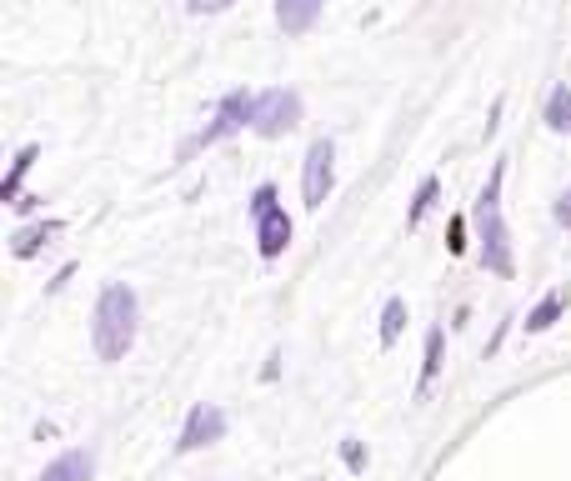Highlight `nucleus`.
Wrapping results in <instances>:
<instances>
[{
    "mask_svg": "<svg viewBox=\"0 0 571 481\" xmlns=\"http://www.w3.org/2000/svg\"><path fill=\"white\" fill-rule=\"evenodd\" d=\"M546 126L571 136V86H557V91L546 96Z\"/></svg>",
    "mask_w": 571,
    "mask_h": 481,
    "instance_id": "14",
    "label": "nucleus"
},
{
    "mask_svg": "<svg viewBox=\"0 0 571 481\" xmlns=\"http://www.w3.org/2000/svg\"><path fill=\"white\" fill-rule=\"evenodd\" d=\"M221 436H226V412L221 406H211V402H201V406H191L176 452H201V446H216Z\"/></svg>",
    "mask_w": 571,
    "mask_h": 481,
    "instance_id": "7",
    "label": "nucleus"
},
{
    "mask_svg": "<svg viewBox=\"0 0 571 481\" xmlns=\"http://www.w3.org/2000/svg\"><path fill=\"white\" fill-rule=\"evenodd\" d=\"M341 456H346V467H351V471H366V452H361V442H341Z\"/></svg>",
    "mask_w": 571,
    "mask_h": 481,
    "instance_id": "18",
    "label": "nucleus"
},
{
    "mask_svg": "<svg viewBox=\"0 0 571 481\" xmlns=\"http://www.w3.org/2000/svg\"><path fill=\"white\" fill-rule=\"evenodd\" d=\"M251 221H256V246L266 261H276L286 246H291V216L276 206V186H256L251 191Z\"/></svg>",
    "mask_w": 571,
    "mask_h": 481,
    "instance_id": "3",
    "label": "nucleus"
},
{
    "mask_svg": "<svg viewBox=\"0 0 571 481\" xmlns=\"http://www.w3.org/2000/svg\"><path fill=\"white\" fill-rule=\"evenodd\" d=\"M461 236H467V221L456 216V221H452V231H446V246H452V256H461V251H467V241H461Z\"/></svg>",
    "mask_w": 571,
    "mask_h": 481,
    "instance_id": "19",
    "label": "nucleus"
},
{
    "mask_svg": "<svg viewBox=\"0 0 571 481\" xmlns=\"http://www.w3.org/2000/svg\"><path fill=\"white\" fill-rule=\"evenodd\" d=\"M402 331H406V301L402 296H391L386 301V312H381V346H396L402 341Z\"/></svg>",
    "mask_w": 571,
    "mask_h": 481,
    "instance_id": "15",
    "label": "nucleus"
},
{
    "mask_svg": "<svg viewBox=\"0 0 571 481\" xmlns=\"http://www.w3.org/2000/svg\"><path fill=\"white\" fill-rule=\"evenodd\" d=\"M567 306H571L567 291H546L532 312H526V337H536V331H551V326L561 321V312H567Z\"/></svg>",
    "mask_w": 571,
    "mask_h": 481,
    "instance_id": "10",
    "label": "nucleus"
},
{
    "mask_svg": "<svg viewBox=\"0 0 571 481\" xmlns=\"http://www.w3.org/2000/svg\"><path fill=\"white\" fill-rule=\"evenodd\" d=\"M136 321H141V306H136V291L126 281H111L96 301L91 316V346L101 362H126V352L136 346Z\"/></svg>",
    "mask_w": 571,
    "mask_h": 481,
    "instance_id": "1",
    "label": "nucleus"
},
{
    "mask_svg": "<svg viewBox=\"0 0 571 481\" xmlns=\"http://www.w3.org/2000/svg\"><path fill=\"white\" fill-rule=\"evenodd\" d=\"M442 352H446V331L442 326H431L427 331V366H421V387H416V396H427L431 381H436V371H442Z\"/></svg>",
    "mask_w": 571,
    "mask_h": 481,
    "instance_id": "13",
    "label": "nucleus"
},
{
    "mask_svg": "<svg viewBox=\"0 0 571 481\" xmlns=\"http://www.w3.org/2000/svg\"><path fill=\"white\" fill-rule=\"evenodd\" d=\"M301 126V96L286 91V86H271V91L256 96V116H251V130L256 136H266V141H276V136H286V130Z\"/></svg>",
    "mask_w": 571,
    "mask_h": 481,
    "instance_id": "4",
    "label": "nucleus"
},
{
    "mask_svg": "<svg viewBox=\"0 0 571 481\" xmlns=\"http://www.w3.org/2000/svg\"><path fill=\"white\" fill-rule=\"evenodd\" d=\"M557 221H561V226H571V191H561V195H557Z\"/></svg>",
    "mask_w": 571,
    "mask_h": 481,
    "instance_id": "20",
    "label": "nucleus"
},
{
    "mask_svg": "<svg viewBox=\"0 0 571 481\" xmlns=\"http://www.w3.org/2000/svg\"><path fill=\"white\" fill-rule=\"evenodd\" d=\"M436 191H442V186H436V176H427V181L416 186V201H411V211H406V226H421L427 221V211H431V201H436Z\"/></svg>",
    "mask_w": 571,
    "mask_h": 481,
    "instance_id": "16",
    "label": "nucleus"
},
{
    "mask_svg": "<svg viewBox=\"0 0 571 481\" xmlns=\"http://www.w3.org/2000/svg\"><path fill=\"white\" fill-rule=\"evenodd\" d=\"M226 5H236V0H186L191 15H216V11H226Z\"/></svg>",
    "mask_w": 571,
    "mask_h": 481,
    "instance_id": "17",
    "label": "nucleus"
},
{
    "mask_svg": "<svg viewBox=\"0 0 571 481\" xmlns=\"http://www.w3.org/2000/svg\"><path fill=\"white\" fill-rule=\"evenodd\" d=\"M36 156H40L36 145H21V156L11 161V176L0 181V201H11V206H15V201H21V181H26V170L36 166Z\"/></svg>",
    "mask_w": 571,
    "mask_h": 481,
    "instance_id": "12",
    "label": "nucleus"
},
{
    "mask_svg": "<svg viewBox=\"0 0 571 481\" xmlns=\"http://www.w3.org/2000/svg\"><path fill=\"white\" fill-rule=\"evenodd\" d=\"M331 186H337V145L326 141H312V151H306V170H301V191H306V206L321 211L326 195H331Z\"/></svg>",
    "mask_w": 571,
    "mask_h": 481,
    "instance_id": "5",
    "label": "nucleus"
},
{
    "mask_svg": "<svg viewBox=\"0 0 571 481\" xmlns=\"http://www.w3.org/2000/svg\"><path fill=\"white\" fill-rule=\"evenodd\" d=\"M40 481H91V452H65L40 471Z\"/></svg>",
    "mask_w": 571,
    "mask_h": 481,
    "instance_id": "11",
    "label": "nucleus"
},
{
    "mask_svg": "<svg viewBox=\"0 0 571 481\" xmlns=\"http://www.w3.org/2000/svg\"><path fill=\"white\" fill-rule=\"evenodd\" d=\"M55 236H61V221H36V226H21V231L11 236V256H15V261L40 256V251L51 246Z\"/></svg>",
    "mask_w": 571,
    "mask_h": 481,
    "instance_id": "9",
    "label": "nucleus"
},
{
    "mask_svg": "<svg viewBox=\"0 0 571 481\" xmlns=\"http://www.w3.org/2000/svg\"><path fill=\"white\" fill-rule=\"evenodd\" d=\"M251 116H256V96L231 91L221 105H216V121L195 136V145H216V141H226V136H236V130H246Z\"/></svg>",
    "mask_w": 571,
    "mask_h": 481,
    "instance_id": "6",
    "label": "nucleus"
},
{
    "mask_svg": "<svg viewBox=\"0 0 571 481\" xmlns=\"http://www.w3.org/2000/svg\"><path fill=\"white\" fill-rule=\"evenodd\" d=\"M316 15H321V0H276V26L286 36H306L316 26Z\"/></svg>",
    "mask_w": 571,
    "mask_h": 481,
    "instance_id": "8",
    "label": "nucleus"
},
{
    "mask_svg": "<svg viewBox=\"0 0 571 481\" xmlns=\"http://www.w3.org/2000/svg\"><path fill=\"white\" fill-rule=\"evenodd\" d=\"M502 181H507V161L492 166V181L477 195V226H481V266L502 281L517 276V256H511V231L502 221Z\"/></svg>",
    "mask_w": 571,
    "mask_h": 481,
    "instance_id": "2",
    "label": "nucleus"
}]
</instances>
